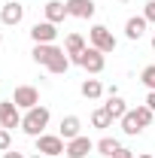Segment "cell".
Masks as SVG:
<instances>
[{
  "label": "cell",
  "instance_id": "obj_1",
  "mask_svg": "<svg viewBox=\"0 0 155 158\" xmlns=\"http://www.w3.org/2000/svg\"><path fill=\"white\" fill-rule=\"evenodd\" d=\"M49 118H52V113H49L46 106H34V110H27V113L21 116V131H24L27 137H40V134H46Z\"/></svg>",
  "mask_w": 155,
  "mask_h": 158
},
{
  "label": "cell",
  "instance_id": "obj_2",
  "mask_svg": "<svg viewBox=\"0 0 155 158\" xmlns=\"http://www.w3.org/2000/svg\"><path fill=\"white\" fill-rule=\"evenodd\" d=\"M37 140V152L40 155H46V158H58L64 155V149H67V140L61 137V134H40Z\"/></svg>",
  "mask_w": 155,
  "mask_h": 158
},
{
  "label": "cell",
  "instance_id": "obj_3",
  "mask_svg": "<svg viewBox=\"0 0 155 158\" xmlns=\"http://www.w3.org/2000/svg\"><path fill=\"white\" fill-rule=\"evenodd\" d=\"M88 46H94L103 55H110V52H116V37H113V31L107 24H94L88 31Z\"/></svg>",
  "mask_w": 155,
  "mask_h": 158
},
{
  "label": "cell",
  "instance_id": "obj_4",
  "mask_svg": "<svg viewBox=\"0 0 155 158\" xmlns=\"http://www.w3.org/2000/svg\"><path fill=\"white\" fill-rule=\"evenodd\" d=\"M73 64H79L82 70H88L91 76H97V73H103V67H107V55H103L100 49H94V46H88Z\"/></svg>",
  "mask_w": 155,
  "mask_h": 158
},
{
  "label": "cell",
  "instance_id": "obj_5",
  "mask_svg": "<svg viewBox=\"0 0 155 158\" xmlns=\"http://www.w3.org/2000/svg\"><path fill=\"white\" fill-rule=\"evenodd\" d=\"M12 103L19 106V110H34V106H40V91L34 88V85H19L15 91H12Z\"/></svg>",
  "mask_w": 155,
  "mask_h": 158
},
{
  "label": "cell",
  "instance_id": "obj_6",
  "mask_svg": "<svg viewBox=\"0 0 155 158\" xmlns=\"http://www.w3.org/2000/svg\"><path fill=\"white\" fill-rule=\"evenodd\" d=\"M0 128H6V131L21 128V113L12 100H0Z\"/></svg>",
  "mask_w": 155,
  "mask_h": 158
},
{
  "label": "cell",
  "instance_id": "obj_7",
  "mask_svg": "<svg viewBox=\"0 0 155 158\" xmlns=\"http://www.w3.org/2000/svg\"><path fill=\"white\" fill-rule=\"evenodd\" d=\"M31 40H34V43H55V40H58V24H52V21H37V24L31 27Z\"/></svg>",
  "mask_w": 155,
  "mask_h": 158
},
{
  "label": "cell",
  "instance_id": "obj_8",
  "mask_svg": "<svg viewBox=\"0 0 155 158\" xmlns=\"http://www.w3.org/2000/svg\"><path fill=\"white\" fill-rule=\"evenodd\" d=\"M70 64H73V61H70V55H67L64 49H58V46H55L52 58L46 61V70H49V73H55V76H64V73L70 70Z\"/></svg>",
  "mask_w": 155,
  "mask_h": 158
},
{
  "label": "cell",
  "instance_id": "obj_9",
  "mask_svg": "<svg viewBox=\"0 0 155 158\" xmlns=\"http://www.w3.org/2000/svg\"><path fill=\"white\" fill-rule=\"evenodd\" d=\"M88 152H94V143L85 137V134H79L76 140H67V149H64L67 158H85Z\"/></svg>",
  "mask_w": 155,
  "mask_h": 158
},
{
  "label": "cell",
  "instance_id": "obj_10",
  "mask_svg": "<svg viewBox=\"0 0 155 158\" xmlns=\"http://www.w3.org/2000/svg\"><path fill=\"white\" fill-rule=\"evenodd\" d=\"M21 19H24V6H21L19 0H9V3H3L0 6V21L3 24H21Z\"/></svg>",
  "mask_w": 155,
  "mask_h": 158
},
{
  "label": "cell",
  "instance_id": "obj_11",
  "mask_svg": "<svg viewBox=\"0 0 155 158\" xmlns=\"http://www.w3.org/2000/svg\"><path fill=\"white\" fill-rule=\"evenodd\" d=\"M94 0H67V15L73 19H91L94 15Z\"/></svg>",
  "mask_w": 155,
  "mask_h": 158
},
{
  "label": "cell",
  "instance_id": "obj_12",
  "mask_svg": "<svg viewBox=\"0 0 155 158\" xmlns=\"http://www.w3.org/2000/svg\"><path fill=\"white\" fill-rule=\"evenodd\" d=\"M85 49H88V43H85L82 34H67V40H64V52L70 55V61H76Z\"/></svg>",
  "mask_w": 155,
  "mask_h": 158
},
{
  "label": "cell",
  "instance_id": "obj_13",
  "mask_svg": "<svg viewBox=\"0 0 155 158\" xmlns=\"http://www.w3.org/2000/svg\"><path fill=\"white\" fill-rule=\"evenodd\" d=\"M58 134L64 140H76L79 134H82V122H79V116H64V118H61Z\"/></svg>",
  "mask_w": 155,
  "mask_h": 158
},
{
  "label": "cell",
  "instance_id": "obj_14",
  "mask_svg": "<svg viewBox=\"0 0 155 158\" xmlns=\"http://www.w3.org/2000/svg\"><path fill=\"white\" fill-rule=\"evenodd\" d=\"M43 12H46V21L61 24V21L67 19V3H61V0H49V3L43 6Z\"/></svg>",
  "mask_w": 155,
  "mask_h": 158
},
{
  "label": "cell",
  "instance_id": "obj_15",
  "mask_svg": "<svg viewBox=\"0 0 155 158\" xmlns=\"http://www.w3.org/2000/svg\"><path fill=\"white\" fill-rule=\"evenodd\" d=\"M146 24H149V21L143 19V15H131V19L125 21V37L128 40H140L146 34Z\"/></svg>",
  "mask_w": 155,
  "mask_h": 158
},
{
  "label": "cell",
  "instance_id": "obj_16",
  "mask_svg": "<svg viewBox=\"0 0 155 158\" xmlns=\"http://www.w3.org/2000/svg\"><path fill=\"white\" fill-rule=\"evenodd\" d=\"M103 110H107V113H110V116H113V122H122V116H125V113H128V103H125V100L119 98H107V103H103Z\"/></svg>",
  "mask_w": 155,
  "mask_h": 158
},
{
  "label": "cell",
  "instance_id": "obj_17",
  "mask_svg": "<svg viewBox=\"0 0 155 158\" xmlns=\"http://www.w3.org/2000/svg\"><path fill=\"white\" fill-rule=\"evenodd\" d=\"M52 52H55V43H34L31 58H34V64H43L46 67V61L52 58Z\"/></svg>",
  "mask_w": 155,
  "mask_h": 158
},
{
  "label": "cell",
  "instance_id": "obj_18",
  "mask_svg": "<svg viewBox=\"0 0 155 158\" xmlns=\"http://www.w3.org/2000/svg\"><path fill=\"white\" fill-rule=\"evenodd\" d=\"M122 131H125L128 137H137V134L143 131V125H140V118H137L134 110H128V113L122 116Z\"/></svg>",
  "mask_w": 155,
  "mask_h": 158
},
{
  "label": "cell",
  "instance_id": "obj_19",
  "mask_svg": "<svg viewBox=\"0 0 155 158\" xmlns=\"http://www.w3.org/2000/svg\"><path fill=\"white\" fill-rule=\"evenodd\" d=\"M94 149H97V152H100V155L113 158V155H116V152H119V149H122V143H119L116 137H100V140H97V143H94Z\"/></svg>",
  "mask_w": 155,
  "mask_h": 158
},
{
  "label": "cell",
  "instance_id": "obj_20",
  "mask_svg": "<svg viewBox=\"0 0 155 158\" xmlns=\"http://www.w3.org/2000/svg\"><path fill=\"white\" fill-rule=\"evenodd\" d=\"M79 91H82V98H85V100H97L100 94H103V85H100V79H85Z\"/></svg>",
  "mask_w": 155,
  "mask_h": 158
},
{
  "label": "cell",
  "instance_id": "obj_21",
  "mask_svg": "<svg viewBox=\"0 0 155 158\" xmlns=\"http://www.w3.org/2000/svg\"><path fill=\"white\" fill-rule=\"evenodd\" d=\"M91 125H94V128H100V131H107V128H113V116H110L103 106H97L94 113H91Z\"/></svg>",
  "mask_w": 155,
  "mask_h": 158
},
{
  "label": "cell",
  "instance_id": "obj_22",
  "mask_svg": "<svg viewBox=\"0 0 155 158\" xmlns=\"http://www.w3.org/2000/svg\"><path fill=\"white\" fill-rule=\"evenodd\" d=\"M134 113H137V118H140V125H143V128H149V125H152L155 113H152V110H149V106H146V103H140V106H137Z\"/></svg>",
  "mask_w": 155,
  "mask_h": 158
},
{
  "label": "cell",
  "instance_id": "obj_23",
  "mask_svg": "<svg viewBox=\"0 0 155 158\" xmlns=\"http://www.w3.org/2000/svg\"><path fill=\"white\" fill-rule=\"evenodd\" d=\"M140 82L149 88V91H155V64H149V67H143V73H140Z\"/></svg>",
  "mask_w": 155,
  "mask_h": 158
},
{
  "label": "cell",
  "instance_id": "obj_24",
  "mask_svg": "<svg viewBox=\"0 0 155 158\" xmlns=\"http://www.w3.org/2000/svg\"><path fill=\"white\" fill-rule=\"evenodd\" d=\"M9 146H12V131L0 128V152H9Z\"/></svg>",
  "mask_w": 155,
  "mask_h": 158
},
{
  "label": "cell",
  "instance_id": "obj_25",
  "mask_svg": "<svg viewBox=\"0 0 155 158\" xmlns=\"http://www.w3.org/2000/svg\"><path fill=\"white\" fill-rule=\"evenodd\" d=\"M143 19H146V21H155V0H149V3L143 6Z\"/></svg>",
  "mask_w": 155,
  "mask_h": 158
},
{
  "label": "cell",
  "instance_id": "obj_26",
  "mask_svg": "<svg viewBox=\"0 0 155 158\" xmlns=\"http://www.w3.org/2000/svg\"><path fill=\"white\" fill-rule=\"evenodd\" d=\"M113 158H137V155L131 152V149H125V146H122V149H119V152H116Z\"/></svg>",
  "mask_w": 155,
  "mask_h": 158
},
{
  "label": "cell",
  "instance_id": "obj_27",
  "mask_svg": "<svg viewBox=\"0 0 155 158\" xmlns=\"http://www.w3.org/2000/svg\"><path fill=\"white\" fill-rule=\"evenodd\" d=\"M146 106L155 113V91H149V94H146Z\"/></svg>",
  "mask_w": 155,
  "mask_h": 158
},
{
  "label": "cell",
  "instance_id": "obj_28",
  "mask_svg": "<svg viewBox=\"0 0 155 158\" xmlns=\"http://www.w3.org/2000/svg\"><path fill=\"white\" fill-rule=\"evenodd\" d=\"M3 158H24V155H21V152H12V149H9V152H3Z\"/></svg>",
  "mask_w": 155,
  "mask_h": 158
},
{
  "label": "cell",
  "instance_id": "obj_29",
  "mask_svg": "<svg viewBox=\"0 0 155 158\" xmlns=\"http://www.w3.org/2000/svg\"><path fill=\"white\" fill-rule=\"evenodd\" d=\"M27 158H46V155H40V152H34V155H27Z\"/></svg>",
  "mask_w": 155,
  "mask_h": 158
},
{
  "label": "cell",
  "instance_id": "obj_30",
  "mask_svg": "<svg viewBox=\"0 0 155 158\" xmlns=\"http://www.w3.org/2000/svg\"><path fill=\"white\" fill-rule=\"evenodd\" d=\"M137 158H155V155H146V152H143V155H137Z\"/></svg>",
  "mask_w": 155,
  "mask_h": 158
},
{
  "label": "cell",
  "instance_id": "obj_31",
  "mask_svg": "<svg viewBox=\"0 0 155 158\" xmlns=\"http://www.w3.org/2000/svg\"><path fill=\"white\" fill-rule=\"evenodd\" d=\"M152 49H155V37H152Z\"/></svg>",
  "mask_w": 155,
  "mask_h": 158
},
{
  "label": "cell",
  "instance_id": "obj_32",
  "mask_svg": "<svg viewBox=\"0 0 155 158\" xmlns=\"http://www.w3.org/2000/svg\"><path fill=\"white\" fill-rule=\"evenodd\" d=\"M119 3H128V0H119Z\"/></svg>",
  "mask_w": 155,
  "mask_h": 158
},
{
  "label": "cell",
  "instance_id": "obj_33",
  "mask_svg": "<svg viewBox=\"0 0 155 158\" xmlns=\"http://www.w3.org/2000/svg\"><path fill=\"white\" fill-rule=\"evenodd\" d=\"M0 43H3V34H0Z\"/></svg>",
  "mask_w": 155,
  "mask_h": 158
}]
</instances>
